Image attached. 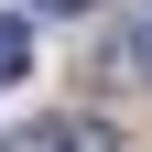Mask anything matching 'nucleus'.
Returning <instances> with one entry per match:
<instances>
[{
    "instance_id": "obj_1",
    "label": "nucleus",
    "mask_w": 152,
    "mask_h": 152,
    "mask_svg": "<svg viewBox=\"0 0 152 152\" xmlns=\"http://www.w3.org/2000/svg\"><path fill=\"white\" fill-rule=\"evenodd\" d=\"M11 152H120V141H109V120H76V109H54V120H33Z\"/></svg>"
},
{
    "instance_id": "obj_2",
    "label": "nucleus",
    "mask_w": 152,
    "mask_h": 152,
    "mask_svg": "<svg viewBox=\"0 0 152 152\" xmlns=\"http://www.w3.org/2000/svg\"><path fill=\"white\" fill-rule=\"evenodd\" d=\"M22 65H33V33L11 22V11H0V87H11V76H22Z\"/></svg>"
},
{
    "instance_id": "obj_3",
    "label": "nucleus",
    "mask_w": 152,
    "mask_h": 152,
    "mask_svg": "<svg viewBox=\"0 0 152 152\" xmlns=\"http://www.w3.org/2000/svg\"><path fill=\"white\" fill-rule=\"evenodd\" d=\"M33 11H98V0H33Z\"/></svg>"
},
{
    "instance_id": "obj_4",
    "label": "nucleus",
    "mask_w": 152,
    "mask_h": 152,
    "mask_svg": "<svg viewBox=\"0 0 152 152\" xmlns=\"http://www.w3.org/2000/svg\"><path fill=\"white\" fill-rule=\"evenodd\" d=\"M141 44H152V0H141Z\"/></svg>"
}]
</instances>
